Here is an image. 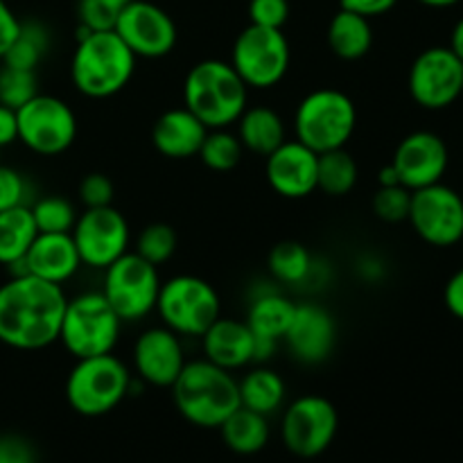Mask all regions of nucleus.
I'll return each instance as SVG.
<instances>
[{"instance_id": "f257e3e1", "label": "nucleus", "mask_w": 463, "mask_h": 463, "mask_svg": "<svg viewBox=\"0 0 463 463\" xmlns=\"http://www.w3.org/2000/svg\"><path fill=\"white\" fill-rule=\"evenodd\" d=\"M68 297L61 285L36 276H9L0 285V344L14 351H43L59 342Z\"/></svg>"}, {"instance_id": "f03ea898", "label": "nucleus", "mask_w": 463, "mask_h": 463, "mask_svg": "<svg viewBox=\"0 0 463 463\" xmlns=\"http://www.w3.org/2000/svg\"><path fill=\"white\" fill-rule=\"evenodd\" d=\"M170 389L176 411L194 428L217 430L240 407V389L233 373L203 357L185 362Z\"/></svg>"}, {"instance_id": "7ed1b4c3", "label": "nucleus", "mask_w": 463, "mask_h": 463, "mask_svg": "<svg viewBox=\"0 0 463 463\" xmlns=\"http://www.w3.org/2000/svg\"><path fill=\"white\" fill-rule=\"evenodd\" d=\"M184 107L208 129H229L249 107V86L231 61L203 59L185 75Z\"/></svg>"}, {"instance_id": "20e7f679", "label": "nucleus", "mask_w": 463, "mask_h": 463, "mask_svg": "<svg viewBox=\"0 0 463 463\" xmlns=\"http://www.w3.org/2000/svg\"><path fill=\"white\" fill-rule=\"evenodd\" d=\"M136 61V54L113 30L89 32L84 39L77 41L72 52V86L84 98H113L131 81Z\"/></svg>"}, {"instance_id": "39448f33", "label": "nucleus", "mask_w": 463, "mask_h": 463, "mask_svg": "<svg viewBox=\"0 0 463 463\" xmlns=\"http://www.w3.org/2000/svg\"><path fill=\"white\" fill-rule=\"evenodd\" d=\"M134 375L113 353L77 360L66 380V401L80 416L98 419L116 410L131 393Z\"/></svg>"}, {"instance_id": "423d86ee", "label": "nucleus", "mask_w": 463, "mask_h": 463, "mask_svg": "<svg viewBox=\"0 0 463 463\" xmlns=\"http://www.w3.org/2000/svg\"><path fill=\"white\" fill-rule=\"evenodd\" d=\"M292 127L294 138L317 154L346 147L357 129V107L339 89L310 90L298 102Z\"/></svg>"}, {"instance_id": "0eeeda50", "label": "nucleus", "mask_w": 463, "mask_h": 463, "mask_svg": "<svg viewBox=\"0 0 463 463\" xmlns=\"http://www.w3.org/2000/svg\"><path fill=\"white\" fill-rule=\"evenodd\" d=\"M122 333V319L102 292H84L68 298L59 344L75 360L113 353Z\"/></svg>"}, {"instance_id": "6e6552de", "label": "nucleus", "mask_w": 463, "mask_h": 463, "mask_svg": "<svg viewBox=\"0 0 463 463\" xmlns=\"http://www.w3.org/2000/svg\"><path fill=\"white\" fill-rule=\"evenodd\" d=\"M156 312L163 326L179 337H202L213 321L222 317L220 294L199 276H172L158 289Z\"/></svg>"}, {"instance_id": "1a4fd4ad", "label": "nucleus", "mask_w": 463, "mask_h": 463, "mask_svg": "<svg viewBox=\"0 0 463 463\" xmlns=\"http://www.w3.org/2000/svg\"><path fill=\"white\" fill-rule=\"evenodd\" d=\"M292 48L283 30L249 23L233 41L231 66L235 68L249 90H267L279 86L289 72Z\"/></svg>"}, {"instance_id": "9d476101", "label": "nucleus", "mask_w": 463, "mask_h": 463, "mask_svg": "<svg viewBox=\"0 0 463 463\" xmlns=\"http://www.w3.org/2000/svg\"><path fill=\"white\" fill-rule=\"evenodd\" d=\"M161 283L158 267L149 265L138 253L127 251L104 269L99 292L111 303L122 324H134L156 310Z\"/></svg>"}, {"instance_id": "9b49d317", "label": "nucleus", "mask_w": 463, "mask_h": 463, "mask_svg": "<svg viewBox=\"0 0 463 463\" xmlns=\"http://www.w3.org/2000/svg\"><path fill=\"white\" fill-rule=\"evenodd\" d=\"M16 120L18 143L39 156H59L77 138L75 111L54 95L36 93L30 102L16 109Z\"/></svg>"}, {"instance_id": "f8f14e48", "label": "nucleus", "mask_w": 463, "mask_h": 463, "mask_svg": "<svg viewBox=\"0 0 463 463\" xmlns=\"http://www.w3.org/2000/svg\"><path fill=\"white\" fill-rule=\"evenodd\" d=\"M339 430L337 407L319 393L297 398L285 410L280 437L285 448L301 459H315L333 446Z\"/></svg>"}, {"instance_id": "ddd939ff", "label": "nucleus", "mask_w": 463, "mask_h": 463, "mask_svg": "<svg viewBox=\"0 0 463 463\" xmlns=\"http://www.w3.org/2000/svg\"><path fill=\"white\" fill-rule=\"evenodd\" d=\"M411 99L428 111H443L463 95V61L448 45L423 50L407 75Z\"/></svg>"}, {"instance_id": "4468645a", "label": "nucleus", "mask_w": 463, "mask_h": 463, "mask_svg": "<svg viewBox=\"0 0 463 463\" xmlns=\"http://www.w3.org/2000/svg\"><path fill=\"white\" fill-rule=\"evenodd\" d=\"M407 222L423 242L455 247L463 238V197L446 184L414 190Z\"/></svg>"}, {"instance_id": "2eb2a0df", "label": "nucleus", "mask_w": 463, "mask_h": 463, "mask_svg": "<svg viewBox=\"0 0 463 463\" xmlns=\"http://www.w3.org/2000/svg\"><path fill=\"white\" fill-rule=\"evenodd\" d=\"M71 235L80 251L81 265L102 271L125 256L131 244L129 222L118 208H113V203L102 208H86L81 215H77Z\"/></svg>"}, {"instance_id": "dca6fc26", "label": "nucleus", "mask_w": 463, "mask_h": 463, "mask_svg": "<svg viewBox=\"0 0 463 463\" xmlns=\"http://www.w3.org/2000/svg\"><path fill=\"white\" fill-rule=\"evenodd\" d=\"M113 32L136 59H163L176 48L179 30L170 14L149 0H131L118 16Z\"/></svg>"}, {"instance_id": "f3484780", "label": "nucleus", "mask_w": 463, "mask_h": 463, "mask_svg": "<svg viewBox=\"0 0 463 463\" xmlns=\"http://www.w3.org/2000/svg\"><path fill=\"white\" fill-rule=\"evenodd\" d=\"M392 165L401 184L414 193V190L441 184L450 165V152H448L446 140L434 131H411L398 143Z\"/></svg>"}, {"instance_id": "a211bd4d", "label": "nucleus", "mask_w": 463, "mask_h": 463, "mask_svg": "<svg viewBox=\"0 0 463 463\" xmlns=\"http://www.w3.org/2000/svg\"><path fill=\"white\" fill-rule=\"evenodd\" d=\"M134 371L143 383L152 387L170 389L185 366L181 337L165 326H154L138 335L131 351Z\"/></svg>"}, {"instance_id": "6ab92c4d", "label": "nucleus", "mask_w": 463, "mask_h": 463, "mask_svg": "<svg viewBox=\"0 0 463 463\" xmlns=\"http://www.w3.org/2000/svg\"><path fill=\"white\" fill-rule=\"evenodd\" d=\"M283 339L294 360L317 366L328 360L337 346V321L321 303H297Z\"/></svg>"}, {"instance_id": "aec40b11", "label": "nucleus", "mask_w": 463, "mask_h": 463, "mask_svg": "<svg viewBox=\"0 0 463 463\" xmlns=\"http://www.w3.org/2000/svg\"><path fill=\"white\" fill-rule=\"evenodd\" d=\"M317 163L312 152L297 138L285 140L269 156H265V176L269 188L285 199H306L317 190Z\"/></svg>"}, {"instance_id": "412c9836", "label": "nucleus", "mask_w": 463, "mask_h": 463, "mask_svg": "<svg viewBox=\"0 0 463 463\" xmlns=\"http://www.w3.org/2000/svg\"><path fill=\"white\" fill-rule=\"evenodd\" d=\"M25 274L54 285H66L81 267L80 251L71 233H39L23 258Z\"/></svg>"}, {"instance_id": "4be33fe9", "label": "nucleus", "mask_w": 463, "mask_h": 463, "mask_svg": "<svg viewBox=\"0 0 463 463\" xmlns=\"http://www.w3.org/2000/svg\"><path fill=\"white\" fill-rule=\"evenodd\" d=\"M203 360L222 366L226 371H238L253 364V348H256V335L244 319H231V317H217L211 328L202 335Z\"/></svg>"}, {"instance_id": "5701e85b", "label": "nucleus", "mask_w": 463, "mask_h": 463, "mask_svg": "<svg viewBox=\"0 0 463 463\" xmlns=\"http://www.w3.org/2000/svg\"><path fill=\"white\" fill-rule=\"evenodd\" d=\"M208 127L185 107L167 109L152 127V145L158 154L175 161L197 156Z\"/></svg>"}, {"instance_id": "b1692460", "label": "nucleus", "mask_w": 463, "mask_h": 463, "mask_svg": "<svg viewBox=\"0 0 463 463\" xmlns=\"http://www.w3.org/2000/svg\"><path fill=\"white\" fill-rule=\"evenodd\" d=\"M235 125H238L235 134H238L242 147L258 156H269L276 147L288 140V127H285L283 116L265 104L244 109Z\"/></svg>"}, {"instance_id": "393cba45", "label": "nucleus", "mask_w": 463, "mask_h": 463, "mask_svg": "<svg viewBox=\"0 0 463 463\" xmlns=\"http://www.w3.org/2000/svg\"><path fill=\"white\" fill-rule=\"evenodd\" d=\"M373 25L371 18L360 16L348 9H339L328 23L326 41H328L330 52L342 61H357L364 59L373 48Z\"/></svg>"}, {"instance_id": "a878e982", "label": "nucleus", "mask_w": 463, "mask_h": 463, "mask_svg": "<svg viewBox=\"0 0 463 463\" xmlns=\"http://www.w3.org/2000/svg\"><path fill=\"white\" fill-rule=\"evenodd\" d=\"M294 307H297V303L292 298L280 294L279 289L267 288L253 294L244 321H247V326L251 328V333L256 337H267L274 339V342H280L285 337V333H288L289 324H292Z\"/></svg>"}, {"instance_id": "bb28decb", "label": "nucleus", "mask_w": 463, "mask_h": 463, "mask_svg": "<svg viewBox=\"0 0 463 463\" xmlns=\"http://www.w3.org/2000/svg\"><path fill=\"white\" fill-rule=\"evenodd\" d=\"M240 405L267 416L280 411L288 398V384L279 371L267 364H256L242 380H238Z\"/></svg>"}, {"instance_id": "cd10ccee", "label": "nucleus", "mask_w": 463, "mask_h": 463, "mask_svg": "<svg viewBox=\"0 0 463 463\" xmlns=\"http://www.w3.org/2000/svg\"><path fill=\"white\" fill-rule=\"evenodd\" d=\"M222 441L235 455H256L269 441V420L258 411L240 405L224 423L220 425Z\"/></svg>"}, {"instance_id": "c85d7f7f", "label": "nucleus", "mask_w": 463, "mask_h": 463, "mask_svg": "<svg viewBox=\"0 0 463 463\" xmlns=\"http://www.w3.org/2000/svg\"><path fill=\"white\" fill-rule=\"evenodd\" d=\"M39 235L30 206H16L0 213V265L12 267L25 258Z\"/></svg>"}, {"instance_id": "c756f323", "label": "nucleus", "mask_w": 463, "mask_h": 463, "mask_svg": "<svg viewBox=\"0 0 463 463\" xmlns=\"http://www.w3.org/2000/svg\"><path fill=\"white\" fill-rule=\"evenodd\" d=\"M360 181V165L346 147L319 154L317 163V190L328 197H346Z\"/></svg>"}, {"instance_id": "7c9ffc66", "label": "nucleus", "mask_w": 463, "mask_h": 463, "mask_svg": "<svg viewBox=\"0 0 463 463\" xmlns=\"http://www.w3.org/2000/svg\"><path fill=\"white\" fill-rule=\"evenodd\" d=\"M50 30L41 21H21L16 39L9 45L5 57L0 59L3 66L18 68V71H34L50 52Z\"/></svg>"}, {"instance_id": "2f4dec72", "label": "nucleus", "mask_w": 463, "mask_h": 463, "mask_svg": "<svg viewBox=\"0 0 463 463\" xmlns=\"http://www.w3.org/2000/svg\"><path fill=\"white\" fill-rule=\"evenodd\" d=\"M267 269L271 279L280 285H303L312 279L315 258L301 242L285 240L279 242L267 256Z\"/></svg>"}, {"instance_id": "473e14b6", "label": "nucleus", "mask_w": 463, "mask_h": 463, "mask_svg": "<svg viewBox=\"0 0 463 463\" xmlns=\"http://www.w3.org/2000/svg\"><path fill=\"white\" fill-rule=\"evenodd\" d=\"M244 147L238 134L229 129H208L197 156L213 172H231L242 161Z\"/></svg>"}, {"instance_id": "72a5a7b5", "label": "nucleus", "mask_w": 463, "mask_h": 463, "mask_svg": "<svg viewBox=\"0 0 463 463\" xmlns=\"http://www.w3.org/2000/svg\"><path fill=\"white\" fill-rule=\"evenodd\" d=\"M176 247H179V235H176V231L170 224H165V222H152L136 238L134 253H138L149 265L161 267L172 260V256L176 253Z\"/></svg>"}, {"instance_id": "f704fd0d", "label": "nucleus", "mask_w": 463, "mask_h": 463, "mask_svg": "<svg viewBox=\"0 0 463 463\" xmlns=\"http://www.w3.org/2000/svg\"><path fill=\"white\" fill-rule=\"evenodd\" d=\"M32 217L39 233H71L77 222V211L66 197L48 194L30 203Z\"/></svg>"}, {"instance_id": "c9c22d12", "label": "nucleus", "mask_w": 463, "mask_h": 463, "mask_svg": "<svg viewBox=\"0 0 463 463\" xmlns=\"http://www.w3.org/2000/svg\"><path fill=\"white\" fill-rule=\"evenodd\" d=\"M36 93H39V80L34 71L0 66V104L16 111Z\"/></svg>"}, {"instance_id": "e433bc0d", "label": "nucleus", "mask_w": 463, "mask_h": 463, "mask_svg": "<svg viewBox=\"0 0 463 463\" xmlns=\"http://www.w3.org/2000/svg\"><path fill=\"white\" fill-rule=\"evenodd\" d=\"M371 206H373L378 220L387 222V224H401V222H407V215H410L411 190L402 184L380 185L375 190Z\"/></svg>"}, {"instance_id": "4c0bfd02", "label": "nucleus", "mask_w": 463, "mask_h": 463, "mask_svg": "<svg viewBox=\"0 0 463 463\" xmlns=\"http://www.w3.org/2000/svg\"><path fill=\"white\" fill-rule=\"evenodd\" d=\"M131 0H77V21L90 32L113 30L118 16Z\"/></svg>"}, {"instance_id": "58836bf2", "label": "nucleus", "mask_w": 463, "mask_h": 463, "mask_svg": "<svg viewBox=\"0 0 463 463\" xmlns=\"http://www.w3.org/2000/svg\"><path fill=\"white\" fill-rule=\"evenodd\" d=\"M16 206H30V184L21 172L0 163V213Z\"/></svg>"}, {"instance_id": "ea45409f", "label": "nucleus", "mask_w": 463, "mask_h": 463, "mask_svg": "<svg viewBox=\"0 0 463 463\" xmlns=\"http://www.w3.org/2000/svg\"><path fill=\"white\" fill-rule=\"evenodd\" d=\"M249 23L271 30H283L289 21V0H249Z\"/></svg>"}, {"instance_id": "a19ab883", "label": "nucleus", "mask_w": 463, "mask_h": 463, "mask_svg": "<svg viewBox=\"0 0 463 463\" xmlns=\"http://www.w3.org/2000/svg\"><path fill=\"white\" fill-rule=\"evenodd\" d=\"M77 194H80V202L84 203V208H102L111 206L116 188L104 172H90L80 181Z\"/></svg>"}, {"instance_id": "79ce46f5", "label": "nucleus", "mask_w": 463, "mask_h": 463, "mask_svg": "<svg viewBox=\"0 0 463 463\" xmlns=\"http://www.w3.org/2000/svg\"><path fill=\"white\" fill-rule=\"evenodd\" d=\"M0 463H36V452L27 439L5 434L0 437Z\"/></svg>"}, {"instance_id": "37998d69", "label": "nucleus", "mask_w": 463, "mask_h": 463, "mask_svg": "<svg viewBox=\"0 0 463 463\" xmlns=\"http://www.w3.org/2000/svg\"><path fill=\"white\" fill-rule=\"evenodd\" d=\"M18 30H21V18L14 14V9L9 7L7 0H0V59L5 57L9 45L14 43Z\"/></svg>"}, {"instance_id": "c03bdc74", "label": "nucleus", "mask_w": 463, "mask_h": 463, "mask_svg": "<svg viewBox=\"0 0 463 463\" xmlns=\"http://www.w3.org/2000/svg\"><path fill=\"white\" fill-rule=\"evenodd\" d=\"M398 5V0H339V9H348L360 16L378 18L392 12Z\"/></svg>"}, {"instance_id": "a18cd8bd", "label": "nucleus", "mask_w": 463, "mask_h": 463, "mask_svg": "<svg viewBox=\"0 0 463 463\" xmlns=\"http://www.w3.org/2000/svg\"><path fill=\"white\" fill-rule=\"evenodd\" d=\"M443 303H446L448 312L457 319L463 321V267L457 269L455 274L450 276V280L446 283V289H443Z\"/></svg>"}, {"instance_id": "49530a36", "label": "nucleus", "mask_w": 463, "mask_h": 463, "mask_svg": "<svg viewBox=\"0 0 463 463\" xmlns=\"http://www.w3.org/2000/svg\"><path fill=\"white\" fill-rule=\"evenodd\" d=\"M18 140V120L16 111L0 104V149L9 147Z\"/></svg>"}, {"instance_id": "de8ad7c7", "label": "nucleus", "mask_w": 463, "mask_h": 463, "mask_svg": "<svg viewBox=\"0 0 463 463\" xmlns=\"http://www.w3.org/2000/svg\"><path fill=\"white\" fill-rule=\"evenodd\" d=\"M357 274L364 280H378L383 276V262L373 256H364L357 262Z\"/></svg>"}, {"instance_id": "09e8293b", "label": "nucleus", "mask_w": 463, "mask_h": 463, "mask_svg": "<svg viewBox=\"0 0 463 463\" xmlns=\"http://www.w3.org/2000/svg\"><path fill=\"white\" fill-rule=\"evenodd\" d=\"M448 48L457 54V57L463 61V16L457 21V25L452 27V34H450V45Z\"/></svg>"}, {"instance_id": "8fccbe9b", "label": "nucleus", "mask_w": 463, "mask_h": 463, "mask_svg": "<svg viewBox=\"0 0 463 463\" xmlns=\"http://www.w3.org/2000/svg\"><path fill=\"white\" fill-rule=\"evenodd\" d=\"M401 184V179H398L396 170H393V165L389 163V165H384L383 170L378 172V185H396Z\"/></svg>"}, {"instance_id": "3c124183", "label": "nucleus", "mask_w": 463, "mask_h": 463, "mask_svg": "<svg viewBox=\"0 0 463 463\" xmlns=\"http://www.w3.org/2000/svg\"><path fill=\"white\" fill-rule=\"evenodd\" d=\"M416 3L425 5V7H432V9H446V7H452V5L461 3V0H416Z\"/></svg>"}, {"instance_id": "603ef678", "label": "nucleus", "mask_w": 463, "mask_h": 463, "mask_svg": "<svg viewBox=\"0 0 463 463\" xmlns=\"http://www.w3.org/2000/svg\"><path fill=\"white\" fill-rule=\"evenodd\" d=\"M461 244H463V238H461Z\"/></svg>"}, {"instance_id": "864d4df0", "label": "nucleus", "mask_w": 463, "mask_h": 463, "mask_svg": "<svg viewBox=\"0 0 463 463\" xmlns=\"http://www.w3.org/2000/svg\"><path fill=\"white\" fill-rule=\"evenodd\" d=\"M289 3H292V0H289Z\"/></svg>"}, {"instance_id": "5fc2aeb1", "label": "nucleus", "mask_w": 463, "mask_h": 463, "mask_svg": "<svg viewBox=\"0 0 463 463\" xmlns=\"http://www.w3.org/2000/svg\"><path fill=\"white\" fill-rule=\"evenodd\" d=\"M461 197H463V194H461Z\"/></svg>"}]
</instances>
